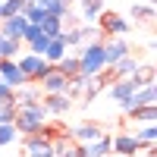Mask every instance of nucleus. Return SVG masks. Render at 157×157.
<instances>
[{
	"instance_id": "obj_31",
	"label": "nucleus",
	"mask_w": 157,
	"mask_h": 157,
	"mask_svg": "<svg viewBox=\"0 0 157 157\" xmlns=\"http://www.w3.org/2000/svg\"><path fill=\"white\" fill-rule=\"evenodd\" d=\"M25 3H29V0H3V3H0V19L13 16V13H22Z\"/></svg>"
},
{
	"instance_id": "obj_23",
	"label": "nucleus",
	"mask_w": 157,
	"mask_h": 157,
	"mask_svg": "<svg viewBox=\"0 0 157 157\" xmlns=\"http://www.w3.org/2000/svg\"><path fill=\"white\" fill-rule=\"evenodd\" d=\"M47 38H57V35H63V29H66V22H63L60 16H44L41 19V25H38Z\"/></svg>"
},
{
	"instance_id": "obj_11",
	"label": "nucleus",
	"mask_w": 157,
	"mask_h": 157,
	"mask_svg": "<svg viewBox=\"0 0 157 157\" xmlns=\"http://www.w3.org/2000/svg\"><path fill=\"white\" fill-rule=\"evenodd\" d=\"M75 145H88V141H94V138H101L104 135V129L98 126V123H78V126H72L69 132H66Z\"/></svg>"
},
{
	"instance_id": "obj_32",
	"label": "nucleus",
	"mask_w": 157,
	"mask_h": 157,
	"mask_svg": "<svg viewBox=\"0 0 157 157\" xmlns=\"http://www.w3.org/2000/svg\"><path fill=\"white\" fill-rule=\"evenodd\" d=\"M16 138H19V132H16V126H13V123L0 126V148H10Z\"/></svg>"
},
{
	"instance_id": "obj_20",
	"label": "nucleus",
	"mask_w": 157,
	"mask_h": 157,
	"mask_svg": "<svg viewBox=\"0 0 157 157\" xmlns=\"http://www.w3.org/2000/svg\"><path fill=\"white\" fill-rule=\"evenodd\" d=\"M157 104V91H154V85H141V88H135V94H132V107H154ZM129 107V110H132ZM126 110V113H129Z\"/></svg>"
},
{
	"instance_id": "obj_30",
	"label": "nucleus",
	"mask_w": 157,
	"mask_h": 157,
	"mask_svg": "<svg viewBox=\"0 0 157 157\" xmlns=\"http://www.w3.org/2000/svg\"><path fill=\"white\" fill-rule=\"evenodd\" d=\"M63 41H66V47L72 50H78V47H82V35H78V25H69V29H63Z\"/></svg>"
},
{
	"instance_id": "obj_19",
	"label": "nucleus",
	"mask_w": 157,
	"mask_h": 157,
	"mask_svg": "<svg viewBox=\"0 0 157 157\" xmlns=\"http://www.w3.org/2000/svg\"><path fill=\"white\" fill-rule=\"evenodd\" d=\"M138 66H141L138 57H135V54H129V57H123L120 63H116V66H110V69H113V72H110V78H129ZM110 78H107V82H110Z\"/></svg>"
},
{
	"instance_id": "obj_34",
	"label": "nucleus",
	"mask_w": 157,
	"mask_h": 157,
	"mask_svg": "<svg viewBox=\"0 0 157 157\" xmlns=\"http://www.w3.org/2000/svg\"><path fill=\"white\" fill-rule=\"evenodd\" d=\"M13 120H16V107H13V104H10V107H0V126H6Z\"/></svg>"
},
{
	"instance_id": "obj_8",
	"label": "nucleus",
	"mask_w": 157,
	"mask_h": 157,
	"mask_svg": "<svg viewBox=\"0 0 157 157\" xmlns=\"http://www.w3.org/2000/svg\"><path fill=\"white\" fill-rule=\"evenodd\" d=\"M113 154H120V157H132V154H141L145 151V145L132 135V132H120V135H113Z\"/></svg>"
},
{
	"instance_id": "obj_5",
	"label": "nucleus",
	"mask_w": 157,
	"mask_h": 157,
	"mask_svg": "<svg viewBox=\"0 0 157 157\" xmlns=\"http://www.w3.org/2000/svg\"><path fill=\"white\" fill-rule=\"evenodd\" d=\"M22 157H54V145L44 132L22 135Z\"/></svg>"
},
{
	"instance_id": "obj_29",
	"label": "nucleus",
	"mask_w": 157,
	"mask_h": 157,
	"mask_svg": "<svg viewBox=\"0 0 157 157\" xmlns=\"http://www.w3.org/2000/svg\"><path fill=\"white\" fill-rule=\"evenodd\" d=\"M129 116H132L135 123H154L157 110H154V107H132V110H129Z\"/></svg>"
},
{
	"instance_id": "obj_1",
	"label": "nucleus",
	"mask_w": 157,
	"mask_h": 157,
	"mask_svg": "<svg viewBox=\"0 0 157 157\" xmlns=\"http://www.w3.org/2000/svg\"><path fill=\"white\" fill-rule=\"evenodd\" d=\"M78 57V75H101L107 72V60H104V41H88L75 50Z\"/></svg>"
},
{
	"instance_id": "obj_25",
	"label": "nucleus",
	"mask_w": 157,
	"mask_h": 157,
	"mask_svg": "<svg viewBox=\"0 0 157 157\" xmlns=\"http://www.w3.org/2000/svg\"><path fill=\"white\" fill-rule=\"evenodd\" d=\"M129 13H132L135 22H154V3H141V0H135Z\"/></svg>"
},
{
	"instance_id": "obj_37",
	"label": "nucleus",
	"mask_w": 157,
	"mask_h": 157,
	"mask_svg": "<svg viewBox=\"0 0 157 157\" xmlns=\"http://www.w3.org/2000/svg\"><path fill=\"white\" fill-rule=\"evenodd\" d=\"M132 157H141V154H132Z\"/></svg>"
},
{
	"instance_id": "obj_18",
	"label": "nucleus",
	"mask_w": 157,
	"mask_h": 157,
	"mask_svg": "<svg viewBox=\"0 0 157 157\" xmlns=\"http://www.w3.org/2000/svg\"><path fill=\"white\" fill-rule=\"evenodd\" d=\"M104 85H107V75H104V72H101V75H88V78L82 75V94H85V104L94 101L101 91H104Z\"/></svg>"
},
{
	"instance_id": "obj_27",
	"label": "nucleus",
	"mask_w": 157,
	"mask_h": 157,
	"mask_svg": "<svg viewBox=\"0 0 157 157\" xmlns=\"http://www.w3.org/2000/svg\"><path fill=\"white\" fill-rule=\"evenodd\" d=\"M78 35H82V44H88V41H104V32H101L98 22H82V25H78Z\"/></svg>"
},
{
	"instance_id": "obj_10",
	"label": "nucleus",
	"mask_w": 157,
	"mask_h": 157,
	"mask_svg": "<svg viewBox=\"0 0 157 157\" xmlns=\"http://www.w3.org/2000/svg\"><path fill=\"white\" fill-rule=\"evenodd\" d=\"M25 29H29V19H25L22 13H13V16L0 19V35H6V38H16V41H22Z\"/></svg>"
},
{
	"instance_id": "obj_12",
	"label": "nucleus",
	"mask_w": 157,
	"mask_h": 157,
	"mask_svg": "<svg viewBox=\"0 0 157 157\" xmlns=\"http://www.w3.org/2000/svg\"><path fill=\"white\" fill-rule=\"evenodd\" d=\"M41 107L47 110V116H63V113H69L72 98L69 94H41Z\"/></svg>"
},
{
	"instance_id": "obj_22",
	"label": "nucleus",
	"mask_w": 157,
	"mask_h": 157,
	"mask_svg": "<svg viewBox=\"0 0 157 157\" xmlns=\"http://www.w3.org/2000/svg\"><path fill=\"white\" fill-rule=\"evenodd\" d=\"M82 6V22H94L101 13H104V0H75Z\"/></svg>"
},
{
	"instance_id": "obj_24",
	"label": "nucleus",
	"mask_w": 157,
	"mask_h": 157,
	"mask_svg": "<svg viewBox=\"0 0 157 157\" xmlns=\"http://www.w3.org/2000/svg\"><path fill=\"white\" fill-rule=\"evenodd\" d=\"M54 66H57V72H60L63 78H72V75H78V57H75V54H66L60 63H54Z\"/></svg>"
},
{
	"instance_id": "obj_33",
	"label": "nucleus",
	"mask_w": 157,
	"mask_h": 157,
	"mask_svg": "<svg viewBox=\"0 0 157 157\" xmlns=\"http://www.w3.org/2000/svg\"><path fill=\"white\" fill-rule=\"evenodd\" d=\"M13 104V88L6 82H0V107H10Z\"/></svg>"
},
{
	"instance_id": "obj_36",
	"label": "nucleus",
	"mask_w": 157,
	"mask_h": 157,
	"mask_svg": "<svg viewBox=\"0 0 157 157\" xmlns=\"http://www.w3.org/2000/svg\"><path fill=\"white\" fill-rule=\"evenodd\" d=\"M141 3H154V0H141Z\"/></svg>"
},
{
	"instance_id": "obj_17",
	"label": "nucleus",
	"mask_w": 157,
	"mask_h": 157,
	"mask_svg": "<svg viewBox=\"0 0 157 157\" xmlns=\"http://www.w3.org/2000/svg\"><path fill=\"white\" fill-rule=\"evenodd\" d=\"M66 54H69V47H66V41H63V35H57V38H50V41H47V47H44L41 57L50 63V66H54V63H60Z\"/></svg>"
},
{
	"instance_id": "obj_28",
	"label": "nucleus",
	"mask_w": 157,
	"mask_h": 157,
	"mask_svg": "<svg viewBox=\"0 0 157 157\" xmlns=\"http://www.w3.org/2000/svg\"><path fill=\"white\" fill-rule=\"evenodd\" d=\"M132 135H135V138L141 141V145H145V151H148V148H154V138H157V129H154V123H145L141 129H135Z\"/></svg>"
},
{
	"instance_id": "obj_7",
	"label": "nucleus",
	"mask_w": 157,
	"mask_h": 157,
	"mask_svg": "<svg viewBox=\"0 0 157 157\" xmlns=\"http://www.w3.org/2000/svg\"><path fill=\"white\" fill-rule=\"evenodd\" d=\"M132 54V47H129L123 38H104V60H107V69L110 66H116L123 57H129Z\"/></svg>"
},
{
	"instance_id": "obj_21",
	"label": "nucleus",
	"mask_w": 157,
	"mask_h": 157,
	"mask_svg": "<svg viewBox=\"0 0 157 157\" xmlns=\"http://www.w3.org/2000/svg\"><path fill=\"white\" fill-rule=\"evenodd\" d=\"M19 54H22V41L0 35V60H16Z\"/></svg>"
},
{
	"instance_id": "obj_4",
	"label": "nucleus",
	"mask_w": 157,
	"mask_h": 157,
	"mask_svg": "<svg viewBox=\"0 0 157 157\" xmlns=\"http://www.w3.org/2000/svg\"><path fill=\"white\" fill-rule=\"evenodd\" d=\"M98 19H101L98 25H101L104 38H126L129 32H132V22H129L126 16H120V13H107V10H104Z\"/></svg>"
},
{
	"instance_id": "obj_13",
	"label": "nucleus",
	"mask_w": 157,
	"mask_h": 157,
	"mask_svg": "<svg viewBox=\"0 0 157 157\" xmlns=\"http://www.w3.org/2000/svg\"><path fill=\"white\" fill-rule=\"evenodd\" d=\"M41 101V88H38V82H25L22 88L13 91V107H32V104Z\"/></svg>"
},
{
	"instance_id": "obj_14",
	"label": "nucleus",
	"mask_w": 157,
	"mask_h": 157,
	"mask_svg": "<svg viewBox=\"0 0 157 157\" xmlns=\"http://www.w3.org/2000/svg\"><path fill=\"white\" fill-rule=\"evenodd\" d=\"M47 41H50V38L38 29V25L29 22V29H25V35H22V47H29V54H44Z\"/></svg>"
},
{
	"instance_id": "obj_6",
	"label": "nucleus",
	"mask_w": 157,
	"mask_h": 157,
	"mask_svg": "<svg viewBox=\"0 0 157 157\" xmlns=\"http://www.w3.org/2000/svg\"><path fill=\"white\" fill-rule=\"evenodd\" d=\"M104 88H107V94H110L116 104H120L123 110H129V107H132V94H135L132 78H113V82H107Z\"/></svg>"
},
{
	"instance_id": "obj_3",
	"label": "nucleus",
	"mask_w": 157,
	"mask_h": 157,
	"mask_svg": "<svg viewBox=\"0 0 157 157\" xmlns=\"http://www.w3.org/2000/svg\"><path fill=\"white\" fill-rule=\"evenodd\" d=\"M16 63H19V69H22V75L29 78V82H41V78H44L50 69H54L41 54H29V50H25V54H19Z\"/></svg>"
},
{
	"instance_id": "obj_35",
	"label": "nucleus",
	"mask_w": 157,
	"mask_h": 157,
	"mask_svg": "<svg viewBox=\"0 0 157 157\" xmlns=\"http://www.w3.org/2000/svg\"><path fill=\"white\" fill-rule=\"evenodd\" d=\"M63 3H66V6H72V3H75V0H63Z\"/></svg>"
},
{
	"instance_id": "obj_26",
	"label": "nucleus",
	"mask_w": 157,
	"mask_h": 157,
	"mask_svg": "<svg viewBox=\"0 0 157 157\" xmlns=\"http://www.w3.org/2000/svg\"><path fill=\"white\" fill-rule=\"evenodd\" d=\"M129 78H132L135 88H141V85H154V66H151V63H145V66H138Z\"/></svg>"
},
{
	"instance_id": "obj_15",
	"label": "nucleus",
	"mask_w": 157,
	"mask_h": 157,
	"mask_svg": "<svg viewBox=\"0 0 157 157\" xmlns=\"http://www.w3.org/2000/svg\"><path fill=\"white\" fill-rule=\"evenodd\" d=\"M66 85H69V78H63L57 72V66L50 69L41 82H38V88H41V94H66Z\"/></svg>"
},
{
	"instance_id": "obj_16",
	"label": "nucleus",
	"mask_w": 157,
	"mask_h": 157,
	"mask_svg": "<svg viewBox=\"0 0 157 157\" xmlns=\"http://www.w3.org/2000/svg\"><path fill=\"white\" fill-rule=\"evenodd\" d=\"M110 151H113V141H110L107 132L101 138H94V141H88V145H82V157H107Z\"/></svg>"
},
{
	"instance_id": "obj_9",
	"label": "nucleus",
	"mask_w": 157,
	"mask_h": 157,
	"mask_svg": "<svg viewBox=\"0 0 157 157\" xmlns=\"http://www.w3.org/2000/svg\"><path fill=\"white\" fill-rule=\"evenodd\" d=\"M0 82H6L13 91H16V88H22L25 82H29V78L22 75V69H19L16 60H0Z\"/></svg>"
},
{
	"instance_id": "obj_2",
	"label": "nucleus",
	"mask_w": 157,
	"mask_h": 157,
	"mask_svg": "<svg viewBox=\"0 0 157 157\" xmlns=\"http://www.w3.org/2000/svg\"><path fill=\"white\" fill-rule=\"evenodd\" d=\"M47 110L41 107V101L32 104V107H16V120H13V126H16V132L19 135H35V132H41V129L47 126Z\"/></svg>"
}]
</instances>
